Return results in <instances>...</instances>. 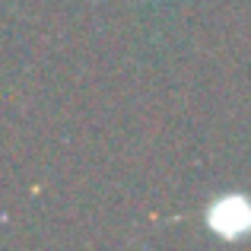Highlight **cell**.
<instances>
[{
    "instance_id": "obj_1",
    "label": "cell",
    "mask_w": 251,
    "mask_h": 251,
    "mask_svg": "<svg viewBox=\"0 0 251 251\" xmlns=\"http://www.w3.org/2000/svg\"><path fill=\"white\" fill-rule=\"evenodd\" d=\"M213 223H216L220 232L235 235L239 229H248L251 226V210L242 201H223L220 207L213 210Z\"/></svg>"
}]
</instances>
